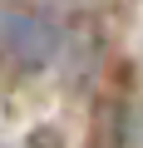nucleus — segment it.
Wrapping results in <instances>:
<instances>
[{
    "label": "nucleus",
    "instance_id": "nucleus-1",
    "mask_svg": "<svg viewBox=\"0 0 143 148\" xmlns=\"http://www.w3.org/2000/svg\"><path fill=\"white\" fill-rule=\"evenodd\" d=\"M0 59L15 69H40L54 59V25L35 10H10L0 5Z\"/></svg>",
    "mask_w": 143,
    "mask_h": 148
}]
</instances>
